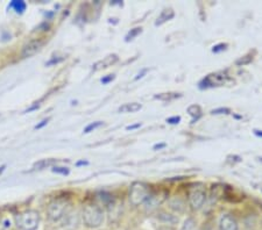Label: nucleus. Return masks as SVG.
Here are the masks:
<instances>
[{"instance_id": "nucleus-1", "label": "nucleus", "mask_w": 262, "mask_h": 230, "mask_svg": "<svg viewBox=\"0 0 262 230\" xmlns=\"http://www.w3.org/2000/svg\"><path fill=\"white\" fill-rule=\"evenodd\" d=\"M82 219L88 228H98L104 222V212L98 205L88 203L83 208Z\"/></svg>"}, {"instance_id": "nucleus-2", "label": "nucleus", "mask_w": 262, "mask_h": 230, "mask_svg": "<svg viewBox=\"0 0 262 230\" xmlns=\"http://www.w3.org/2000/svg\"><path fill=\"white\" fill-rule=\"evenodd\" d=\"M71 203L66 198H57L53 200L52 202L48 205L47 208V214L50 221L53 222H57V221L62 220L63 217H66L69 214Z\"/></svg>"}, {"instance_id": "nucleus-3", "label": "nucleus", "mask_w": 262, "mask_h": 230, "mask_svg": "<svg viewBox=\"0 0 262 230\" xmlns=\"http://www.w3.org/2000/svg\"><path fill=\"white\" fill-rule=\"evenodd\" d=\"M206 188L203 183H193L188 188L189 205L193 211L201 209L206 201Z\"/></svg>"}, {"instance_id": "nucleus-4", "label": "nucleus", "mask_w": 262, "mask_h": 230, "mask_svg": "<svg viewBox=\"0 0 262 230\" xmlns=\"http://www.w3.org/2000/svg\"><path fill=\"white\" fill-rule=\"evenodd\" d=\"M151 194L150 187L142 182H135L129 187L128 199L133 206H139L146 202V200Z\"/></svg>"}, {"instance_id": "nucleus-5", "label": "nucleus", "mask_w": 262, "mask_h": 230, "mask_svg": "<svg viewBox=\"0 0 262 230\" xmlns=\"http://www.w3.org/2000/svg\"><path fill=\"white\" fill-rule=\"evenodd\" d=\"M40 223V214L36 211H26L15 216V224L20 230H36Z\"/></svg>"}, {"instance_id": "nucleus-6", "label": "nucleus", "mask_w": 262, "mask_h": 230, "mask_svg": "<svg viewBox=\"0 0 262 230\" xmlns=\"http://www.w3.org/2000/svg\"><path fill=\"white\" fill-rule=\"evenodd\" d=\"M229 81V76L225 72H214L208 74L205 78H203L200 83V89H211V87L222 86Z\"/></svg>"}, {"instance_id": "nucleus-7", "label": "nucleus", "mask_w": 262, "mask_h": 230, "mask_svg": "<svg viewBox=\"0 0 262 230\" xmlns=\"http://www.w3.org/2000/svg\"><path fill=\"white\" fill-rule=\"evenodd\" d=\"M42 47H43V41H41V40H33L31 42H28L27 44L24 45L23 53H21V56H23L24 58L32 57V56L35 55L36 53H39Z\"/></svg>"}, {"instance_id": "nucleus-8", "label": "nucleus", "mask_w": 262, "mask_h": 230, "mask_svg": "<svg viewBox=\"0 0 262 230\" xmlns=\"http://www.w3.org/2000/svg\"><path fill=\"white\" fill-rule=\"evenodd\" d=\"M167 198L166 192H161V193H151L149 198L146 200L145 207L147 211H153V209L158 208L159 205H161Z\"/></svg>"}, {"instance_id": "nucleus-9", "label": "nucleus", "mask_w": 262, "mask_h": 230, "mask_svg": "<svg viewBox=\"0 0 262 230\" xmlns=\"http://www.w3.org/2000/svg\"><path fill=\"white\" fill-rule=\"evenodd\" d=\"M219 230H238V222L231 214H223L219 220Z\"/></svg>"}, {"instance_id": "nucleus-10", "label": "nucleus", "mask_w": 262, "mask_h": 230, "mask_svg": "<svg viewBox=\"0 0 262 230\" xmlns=\"http://www.w3.org/2000/svg\"><path fill=\"white\" fill-rule=\"evenodd\" d=\"M118 60H119V57H118L116 54H113V55H108V56L105 57L104 60L97 62L96 64L94 65V70L98 71V70H101V69H106V68H108V66H111V65L115 64V63H117Z\"/></svg>"}, {"instance_id": "nucleus-11", "label": "nucleus", "mask_w": 262, "mask_h": 230, "mask_svg": "<svg viewBox=\"0 0 262 230\" xmlns=\"http://www.w3.org/2000/svg\"><path fill=\"white\" fill-rule=\"evenodd\" d=\"M175 16V12L171 10V8H167V10H163L161 12V14L158 16V19L155 21V26H161L167 21L171 20Z\"/></svg>"}, {"instance_id": "nucleus-12", "label": "nucleus", "mask_w": 262, "mask_h": 230, "mask_svg": "<svg viewBox=\"0 0 262 230\" xmlns=\"http://www.w3.org/2000/svg\"><path fill=\"white\" fill-rule=\"evenodd\" d=\"M187 112L189 113V115L192 118L191 123H196L203 115L202 108H201V106H198V105H191V106H189Z\"/></svg>"}, {"instance_id": "nucleus-13", "label": "nucleus", "mask_w": 262, "mask_h": 230, "mask_svg": "<svg viewBox=\"0 0 262 230\" xmlns=\"http://www.w3.org/2000/svg\"><path fill=\"white\" fill-rule=\"evenodd\" d=\"M142 108V105L139 103H128V104H124L122 106L119 107L118 112L119 113H135L138 111H140Z\"/></svg>"}, {"instance_id": "nucleus-14", "label": "nucleus", "mask_w": 262, "mask_h": 230, "mask_svg": "<svg viewBox=\"0 0 262 230\" xmlns=\"http://www.w3.org/2000/svg\"><path fill=\"white\" fill-rule=\"evenodd\" d=\"M169 207H170L172 211H175L177 213H182V212H184V209H185V203L183 200L180 198H172L169 200Z\"/></svg>"}, {"instance_id": "nucleus-15", "label": "nucleus", "mask_w": 262, "mask_h": 230, "mask_svg": "<svg viewBox=\"0 0 262 230\" xmlns=\"http://www.w3.org/2000/svg\"><path fill=\"white\" fill-rule=\"evenodd\" d=\"M26 3L23 2V0H13V2L10 4V8H13L18 14H23L24 12L26 11Z\"/></svg>"}, {"instance_id": "nucleus-16", "label": "nucleus", "mask_w": 262, "mask_h": 230, "mask_svg": "<svg viewBox=\"0 0 262 230\" xmlns=\"http://www.w3.org/2000/svg\"><path fill=\"white\" fill-rule=\"evenodd\" d=\"M182 94L180 93H160V94H155L154 99L156 100H161V101H171L176 98H181Z\"/></svg>"}, {"instance_id": "nucleus-17", "label": "nucleus", "mask_w": 262, "mask_h": 230, "mask_svg": "<svg viewBox=\"0 0 262 230\" xmlns=\"http://www.w3.org/2000/svg\"><path fill=\"white\" fill-rule=\"evenodd\" d=\"M159 219L163 221L164 223H168V224H175L179 222V217H176L175 215H171V214H167V213H160Z\"/></svg>"}, {"instance_id": "nucleus-18", "label": "nucleus", "mask_w": 262, "mask_h": 230, "mask_svg": "<svg viewBox=\"0 0 262 230\" xmlns=\"http://www.w3.org/2000/svg\"><path fill=\"white\" fill-rule=\"evenodd\" d=\"M55 163H57V160H42L34 164L33 170H43L46 167L52 166Z\"/></svg>"}, {"instance_id": "nucleus-19", "label": "nucleus", "mask_w": 262, "mask_h": 230, "mask_svg": "<svg viewBox=\"0 0 262 230\" xmlns=\"http://www.w3.org/2000/svg\"><path fill=\"white\" fill-rule=\"evenodd\" d=\"M142 33V28L141 27H135L133 29H130V31L126 34L125 36V41L126 42H129V41H133L135 37L139 36Z\"/></svg>"}, {"instance_id": "nucleus-20", "label": "nucleus", "mask_w": 262, "mask_h": 230, "mask_svg": "<svg viewBox=\"0 0 262 230\" xmlns=\"http://www.w3.org/2000/svg\"><path fill=\"white\" fill-rule=\"evenodd\" d=\"M195 229H196V222L192 217H189V219L185 220L183 225H182L181 228V230H195Z\"/></svg>"}, {"instance_id": "nucleus-21", "label": "nucleus", "mask_w": 262, "mask_h": 230, "mask_svg": "<svg viewBox=\"0 0 262 230\" xmlns=\"http://www.w3.org/2000/svg\"><path fill=\"white\" fill-rule=\"evenodd\" d=\"M103 124H104V123L101 122V121H96V122H92V123H90V124H88L86 127L84 128V134H89V133L94 132V131H96V129L100 128Z\"/></svg>"}, {"instance_id": "nucleus-22", "label": "nucleus", "mask_w": 262, "mask_h": 230, "mask_svg": "<svg viewBox=\"0 0 262 230\" xmlns=\"http://www.w3.org/2000/svg\"><path fill=\"white\" fill-rule=\"evenodd\" d=\"M253 61V56L252 55H246L244 57H240L239 60L235 61V64L238 66H243V65H247L249 63H252Z\"/></svg>"}, {"instance_id": "nucleus-23", "label": "nucleus", "mask_w": 262, "mask_h": 230, "mask_svg": "<svg viewBox=\"0 0 262 230\" xmlns=\"http://www.w3.org/2000/svg\"><path fill=\"white\" fill-rule=\"evenodd\" d=\"M211 114L212 115H222V114L229 115V114H231V110L227 107H219V108H215V110L211 111Z\"/></svg>"}, {"instance_id": "nucleus-24", "label": "nucleus", "mask_w": 262, "mask_h": 230, "mask_svg": "<svg viewBox=\"0 0 262 230\" xmlns=\"http://www.w3.org/2000/svg\"><path fill=\"white\" fill-rule=\"evenodd\" d=\"M227 48H229V44H227V43H218V44L213 45L212 49H211V50H212L213 54H219V53L225 52Z\"/></svg>"}, {"instance_id": "nucleus-25", "label": "nucleus", "mask_w": 262, "mask_h": 230, "mask_svg": "<svg viewBox=\"0 0 262 230\" xmlns=\"http://www.w3.org/2000/svg\"><path fill=\"white\" fill-rule=\"evenodd\" d=\"M52 171L54 173H58V174H63V175L69 174V172H70L68 167H63V166H54Z\"/></svg>"}, {"instance_id": "nucleus-26", "label": "nucleus", "mask_w": 262, "mask_h": 230, "mask_svg": "<svg viewBox=\"0 0 262 230\" xmlns=\"http://www.w3.org/2000/svg\"><path fill=\"white\" fill-rule=\"evenodd\" d=\"M115 78H116V74H107V76H105L100 79V83L103 84V85H107V84H110L112 81H115Z\"/></svg>"}, {"instance_id": "nucleus-27", "label": "nucleus", "mask_w": 262, "mask_h": 230, "mask_svg": "<svg viewBox=\"0 0 262 230\" xmlns=\"http://www.w3.org/2000/svg\"><path fill=\"white\" fill-rule=\"evenodd\" d=\"M181 120L182 118L180 115H175V116H170V118H168L166 121L169 124H179L181 122Z\"/></svg>"}, {"instance_id": "nucleus-28", "label": "nucleus", "mask_w": 262, "mask_h": 230, "mask_svg": "<svg viewBox=\"0 0 262 230\" xmlns=\"http://www.w3.org/2000/svg\"><path fill=\"white\" fill-rule=\"evenodd\" d=\"M64 58L66 57H61V58H58V57H56V58H55V57H53L52 58V60H50L48 63H47V64H46V65H47V66H50V65H54V64H57V63H60V62H62L63 60H64Z\"/></svg>"}, {"instance_id": "nucleus-29", "label": "nucleus", "mask_w": 262, "mask_h": 230, "mask_svg": "<svg viewBox=\"0 0 262 230\" xmlns=\"http://www.w3.org/2000/svg\"><path fill=\"white\" fill-rule=\"evenodd\" d=\"M148 71H149V69H142L140 72L137 74V77L134 78V81H139V79H141V78L145 77V74L148 72Z\"/></svg>"}, {"instance_id": "nucleus-30", "label": "nucleus", "mask_w": 262, "mask_h": 230, "mask_svg": "<svg viewBox=\"0 0 262 230\" xmlns=\"http://www.w3.org/2000/svg\"><path fill=\"white\" fill-rule=\"evenodd\" d=\"M141 123L140 122H138V123H134V124H130V125H127V127H126V131H134V129H138V128H140L141 127Z\"/></svg>"}, {"instance_id": "nucleus-31", "label": "nucleus", "mask_w": 262, "mask_h": 230, "mask_svg": "<svg viewBox=\"0 0 262 230\" xmlns=\"http://www.w3.org/2000/svg\"><path fill=\"white\" fill-rule=\"evenodd\" d=\"M167 146V144L166 143H158V144H155L154 146H153V150H155V151H158V150H161V149H164Z\"/></svg>"}, {"instance_id": "nucleus-32", "label": "nucleus", "mask_w": 262, "mask_h": 230, "mask_svg": "<svg viewBox=\"0 0 262 230\" xmlns=\"http://www.w3.org/2000/svg\"><path fill=\"white\" fill-rule=\"evenodd\" d=\"M48 121H49V119H45V120H42V121H41V123L36 124L35 127H34V128H35V129H41L42 127H45V125L48 123Z\"/></svg>"}, {"instance_id": "nucleus-33", "label": "nucleus", "mask_w": 262, "mask_h": 230, "mask_svg": "<svg viewBox=\"0 0 262 230\" xmlns=\"http://www.w3.org/2000/svg\"><path fill=\"white\" fill-rule=\"evenodd\" d=\"M89 162L88 161H79L76 163V166H83V165H88Z\"/></svg>"}, {"instance_id": "nucleus-34", "label": "nucleus", "mask_w": 262, "mask_h": 230, "mask_svg": "<svg viewBox=\"0 0 262 230\" xmlns=\"http://www.w3.org/2000/svg\"><path fill=\"white\" fill-rule=\"evenodd\" d=\"M254 135L257 137H261L262 139V131H257V129H254Z\"/></svg>"}, {"instance_id": "nucleus-35", "label": "nucleus", "mask_w": 262, "mask_h": 230, "mask_svg": "<svg viewBox=\"0 0 262 230\" xmlns=\"http://www.w3.org/2000/svg\"><path fill=\"white\" fill-rule=\"evenodd\" d=\"M111 5H122V3L119 0H116V2H111Z\"/></svg>"}, {"instance_id": "nucleus-36", "label": "nucleus", "mask_w": 262, "mask_h": 230, "mask_svg": "<svg viewBox=\"0 0 262 230\" xmlns=\"http://www.w3.org/2000/svg\"><path fill=\"white\" fill-rule=\"evenodd\" d=\"M5 169H6V165H3V166H0V175L3 174V172H4V171H5Z\"/></svg>"}]
</instances>
